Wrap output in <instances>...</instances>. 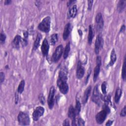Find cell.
Segmentation results:
<instances>
[{
	"label": "cell",
	"instance_id": "cell-1",
	"mask_svg": "<svg viewBox=\"0 0 126 126\" xmlns=\"http://www.w3.org/2000/svg\"><path fill=\"white\" fill-rule=\"evenodd\" d=\"M67 74L68 71L67 68L65 66L62 67L59 72V76L57 82L60 92L64 94H66L69 90L68 85L66 82Z\"/></svg>",
	"mask_w": 126,
	"mask_h": 126
},
{
	"label": "cell",
	"instance_id": "cell-2",
	"mask_svg": "<svg viewBox=\"0 0 126 126\" xmlns=\"http://www.w3.org/2000/svg\"><path fill=\"white\" fill-rule=\"evenodd\" d=\"M110 112V110L107 104H104L102 106V109L95 116L96 122L99 124L103 123Z\"/></svg>",
	"mask_w": 126,
	"mask_h": 126
},
{
	"label": "cell",
	"instance_id": "cell-3",
	"mask_svg": "<svg viewBox=\"0 0 126 126\" xmlns=\"http://www.w3.org/2000/svg\"><path fill=\"white\" fill-rule=\"evenodd\" d=\"M51 18L49 16L45 17L38 26V29L40 31L44 32H48L50 30Z\"/></svg>",
	"mask_w": 126,
	"mask_h": 126
},
{
	"label": "cell",
	"instance_id": "cell-4",
	"mask_svg": "<svg viewBox=\"0 0 126 126\" xmlns=\"http://www.w3.org/2000/svg\"><path fill=\"white\" fill-rule=\"evenodd\" d=\"M18 121L20 125L28 126L30 125V119L29 115L23 112H20L18 115Z\"/></svg>",
	"mask_w": 126,
	"mask_h": 126
},
{
	"label": "cell",
	"instance_id": "cell-5",
	"mask_svg": "<svg viewBox=\"0 0 126 126\" xmlns=\"http://www.w3.org/2000/svg\"><path fill=\"white\" fill-rule=\"evenodd\" d=\"M63 50L62 45H60L57 47L52 56V60L54 62H57L60 60L63 53Z\"/></svg>",
	"mask_w": 126,
	"mask_h": 126
},
{
	"label": "cell",
	"instance_id": "cell-6",
	"mask_svg": "<svg viewBox=\"0 0 126 126\" xmlns=\"http://www.w3.org/2000/svg\"><path fill=\"white\" fill-rule=\"evenodd\" d=\"M103 45V40L101 34H98L96 38L95 42L94 52L96 54H98L100 50L102 48Z\"/></svg>",
	"mask_w": 126,
	"mask_h": 126
},
{
	"label": "cell",
	"instance_id": "cell-7",
	"mask_svg": "<svg viewBox=\"0 0 126 126\" xmlns=\"http://www.w3.org/2000/svg\"><path fill=\"white\" fill-rule=\"evenodd\" d=\"M55 93V89L54 86H52L49 91V95L48 97V104L50 109H52L54 105V95Z\"/></svg>",
	"mask_w": 126,
	"mask_h": 126
},
{
	"label": "cell",
	"instance_id": "cell-8",
	"mask_svg": "<svg viewBox=\"0 0 126 126\" xmlns=\"http://www.w3.org/2000/svg\"><path fill=\"white\" fill-rule=\"evenodd\" d=\"M44 113V108L42 106L37 107L32 113V119L34 121H37Z\"/></svg>",
	"mask_w": 126,
	"mask_h": 126
},
{
	"label": "cell",
	"instance_id": "cell-9",
	"mask_svg": "<svg viewBox=\"0 0 126 126\" xmlns=\"http://www.w3.org/2000/svg\"><path fill=\"white\" fill-rule=\"evenodd\" d=\"M92 100L97 104H99L100 103L99 93L97 85H95L94 88L92 95Z\"/></svg>",
	"mask_w": 126,
	"mask_h": 126
},
{
	"label": "cell",
	"instance_id": "cell-10",
	"mask_svg": "<svg viewBox=\"0 0 126 126\" xmlns=\"http://www.w3.org/2000/svg\"><path fill=\"white\" fill-rule=\"evenodd\" d=\"M85 74V69L82 65V63L80 61H79L77 64V67L76 69V77L78 79H81Z\"/></svg>",
	"mask_w": 126,
	"mask_h": 126
},
{
	"label": "cell",
	"instance_id": "cell-11",
	"mask_svg": "<svg viewBox=\"0 0 126 126\" xmlns=\"http://www.w3.org/2000/svg\"><path fill=\"white\" fill-rule=\"evenodd\" d=\"M42 54L43 56H46L48 55L49 49V45L47 40L45 38L43 42L41 47Z\"/></svg>",
	"mask_w": 126,
	"mask_h": 126
},
{
	"label": "cell",
	"instance_id": "cell-12",
	"mask_svg": "<svg viewBox=\"0 0 126 126\" xmlns=\"http://www.w3.org/2000/svg\"><path fill=\"white\" fill-rule=\"evenodd\" d=\"M71 31V25L69 23H67L64 27L63 33V39L65 40L68 37Z\"/></svg>",
	"mask_w": 126,
	"mask_h": 126
},
{
	"label": "cell",
	"instance_id": "cell-13",
	"mask_svg": "<svg viewBox=\"0 0 126 126\" xmlns=\"http://www.w3.org/2000/svg\"><path fill=\"white\" fill-rule=\"evenodd\" d=\"M21 39L22 37L20 35L18 34L16 35L12 42V45L13 47L16 49H18L20 46V43H21Z\"/></svg>",
	"mask_w": 126,
	"mask_h": 126
},
{
	"label": "cell",
	"instance_id": "cell-14",
	"mask_svg": "<svg viewBox=\"0 0 126 126\" xmlns=\"http://www.w3.org/2000/svg\"><path fill=\"white\" fill-rule=\"evenodd\" d=\"M91 86H89L86 89L84 93V95L82 98V102L83 104H85L87 102L91 93Z\"/></svg>",
	"mask_w": 126,
	"mask_h": 126
},
{
	"label": "cell",
	"instance_id": "cell-15",
	"mask_svg": "<svg viewBox=\"0 0 126 126\" xmlns=\"http://www.w3.org/2000/svg\"><path fill=\"white\" fill-rule=\"evenodd\" d=\"M77 14V6L76 5H74L72 7L69 8L68 16L69 18H74L76 16Z\"/></svg>",
	"mask_w": 126,
	"mask_h": 126
},
{
	"label": "cell",
	"instance_id": "cell-16",
	"mask_svg": "<svg viewBox=\"0 0 126 126\" xmlns=\"http://www.w3.org/2000/svg\"><path fill=\"white\" fill-rule=\"evenodd\" d=\"M126 5V0H119L117 4L118 11L120 13L123 12L124 9L125 8Z\"/></svg>",
	"mask_w": 126,
	"mask_h": 126
},
{
	"label": "cell",
	"instance_id": "cell-17",
	"mask_svg": "<svg viewBox=\"0 0 126 126\" xmlns=\"http://www.w3.org/2000/svg\"><path fill=\"white\" fill-rule=\"evenodd\" d=\"M42 38V36L41 34L39 33H37V36L36 37L35 40L34 41V44H33V49L34 50H36L39 47V45H40V42L41 41Z\"/></svg>",
	"mask_w": 126,
	"mask_h": 126
},
{
	"label": "cell",
	"instance_id": "cell-18",
	"mask_svg": "<svg viewBox=\"0 0 126 126\" xmlns=\"http://www.w3.org/2000/svg\"><path fill=\"white\" fill-rule=\"evenodd\" d=\"M94 36V32L93 28L92 25H90L89 27V34H88V43L89 44H91L93 37Z\"/></svg>",
	"mask_w": 126,
	"mask_h": 126
},
{
	"label": "cell",
	"instance_id": "cell-19",
	"mask_svg": "<svg viewBox=\"0 0 126 126\" xmlns=\"http://www.w3.org/2000/svg\"><path fill=\"white\" fill-rule=\"evenodd\" d=\"M117 59V56H116V54L115 51L114 49H113L111 53V55H110V61L109 63V65L110 66H112L114 63H115Z\"/></svg>",
	"mask_w": 126,
	"mask_h": 126
},
{
	"label": "cell",
	"instance_id": "cell-20",
	"mask_svg": "<svg viewBox=\"0 0 126 126\" xmlns=\"http://www.w3.org/2000/svg\"><path fill=\"white\" fill-rule=\"evenodd\" d=\"M68 116L70 119H72V120L75 119V117L76 115L75 112L74 108L72 105H70L69 107L68 111Z\"/></svg>",
	"mask_w": 126,
	"mask_h": 126
},
{
	"label": "cell",
	"instance_id": "cell-21",
	"mask_svg": "<svg viewBox=\"0 0 126 126\" xmlns=\"http://www.w3.org/2000/svg\"><path fill=\"white\" fill-rule=\"evenodd\" d=\"M122 91L121 89H120V88H118L116 91L115 98H114L115 102L116 103H118L119 102L121 96L122 95Z\"/></svg>",
	"mask_w": 126,
	"mask_h": 126
},
{
	"label": "cell",
	"instance_id": "cell-22",
	"mask_svg": "<svg viewBox=\"0 0 126 126\" xmlns=\"http://www.w3.org/2000/svg\"><path fill=\"white\" fill-rule=\"evenodd\" d=\"M100 65L96 64V66L94 69V77H93V80L94 82H95L97 80V78L98 77V76L100 71Z\"/></svg>",
	"mask_w": 126,
	"mask_h": 126
},
{
	"label": "cell",
	"instance_id": "cell-23",
	"mask_svg": "<svg viewBox=\"0 0 126 126\" xmlns=\"http://www.w3.org/2000/svg\"><path fill=\"white\" fill-rule=\"evenodd\" d=\"M70 50V42H68L65 46L64 50V52H63V57L64 59H65L67 58V57L68 56L69 51Z\"/></svg>",
	"mask_w": 126,
	"mask_h": 126
},
{
	"label": "cell",
	"instance_id": "cell-24",
	"mask_svg": "<svg viewBox=\"0 0 126 126\" xmlns=\"http://www.w3.org/2000/svg\"><path fill=\"white\" fill-rule=\"evenodd\" d=\"M25 81L24 80H22V81H21V82H20L18 87V90L17 91L18 92V93L19 94H22L23 93V92L24 90V87H25Z\"/></svg>",
	"mask_w": 126,
	"mask_h": 126
},
{
	"label": "cell",
	"instance_id": "cell-25",
	"mask_svg": "<svg viewBox=\"0 0 126 126\" xmlns=\"http://www.w3.org/2000/svg\"><path fill=\"white\" fill-rule=\"evenodd\" d=\"M58 41V34L54 33L50 37V43L52 45H54Z\"/></svg>",
	"mask_w": 126,
	"mask_h": 126
},
{
	"label": "cell",
	"instance_id": "cell-26",
	"mask_svg": "<svg viewBox=\"0 0 126 126\" xmlns=\"http://www.w3.org/2000/svg\"><path fill=\"white\" fill-rule=\"evenodd\" d=\"M81 105L80 101L79 100H76V105L75 107L74 108L75 112L76 113V115H78L81 110Z\"/></svg>",
	"mask_w": 126,
	"mask_h": 126
},
{
	"label": "cell",
	"instance_id": "cell-27",
	"mask_svg": "<svg viewBox=\"0 0 126 126\" xmlns=\"http://www.w3.org/2000/svg\"><path fill=\"white\" fill-rule=\"evenodd\" d=\"M126 58L125 57L123 65V68H122V78H123V80H124V81L126 80Z\"/></svg>",
	"mask_w": 126,
	"mask_h": 126
},
{
	"label": "cell",
	"instance_id": "cell-28",
	"mask_svg": "<svg viewBox=\"0 0 126 126\" xmlns=\"http://www.w3.org/2000/svg\"><path fill=\"white\" fill-rule=\"evenodd\" d=\"M6 36L4 33H3L2 32H1L0 33V43L1 44H3L5 42V39H6Z\"/></svg>",
	"mask_w": 126,
	"mask_h": 126
},
{
	"label": "cell",
	"instance_id": "cell-29",
	"mask_svg": "<svg viewBox=\"0 0 126 126\" xmlns=\"http://www.w3.org/2000/svg\"><path fill=\"white\" fill-rule=\"evenodd\" d=\"M102 20H103L102 15H101V13L99 12L96 15V17H95V22H96V23H97L100 22Z\"/></svg>",
	"mask_w": 126,
	"mask_h": 126
},
{
	"label": "cell",
	"instance_id": "cell-30",
	"mask_svg": "<svg viewBox=\"0 0 126 126\" xmlns=\"http://www.w3.org/2000/svg\"><path fill=\"white\" fill-rule=\"evenodd\" d=\"M101 91L102 93L104 94H106V83L105 82H103L101 84Z\"/></svg>",
	"mask_w": 126,
	"mask_h": 126
},
{
	"label": "cell",
	"instance_id": "cell-31",
	"mask_svg": "<svg viewBox=\"0 0 126 126\" xmlns=\"http://www.w3.org/2000/svg\"><path fill=\"white\" fill-rule=\"evenodd\" d=\"M101 98L106 103H108L110 102V96L109 95H101Z\"/></svg>",
	"mask_w": 126,
	"mask_h": 126
},
{
	"label": "cell",
	"instance_id": "cell-32",
	"mask_svg": "<svg viewBox=\"0 0 126 126\" xmlns=\"http://www.w3.org/2000/svg\"><path fill=\"white\" fill-rule=\"evenodd\" d=\"M126 115V106H125L124 108L121 110L120 112V116L121 117H125Z\"/></svg>",
	"mask_w": 126,
	"mask_h": 126
},
{
	"label": "cell",
	"instance_id": "cell-33",
	"mask_svg": "<svg viewBox=\"0 0 126 126\" xmlns=\"http://www.w3.org/2000/svg\"><path fill=\"white\" fill-rule=\"evenodd\" d=\"M39 99L40 101V102L42 104H44L45 102V97L44 96V95L42 94H40L39 96Z\"/></svg>",
	"mask_w": 126,
	"mask_h": 126
},
{
	"label": "cell",
	"instance_id": "cell-34",
	"mask_svg": "<svg viewBox=\"0 0 126 126\" xmlns=\"http://www.w3.org/2000/svg\"><path fill=\"white\" fill-rule=\"evenodd\" d=\"M21 45L23 47H25L28 44V41H27V40L26 38H22V39H21Z\"/></svg>",
	"mask_w": 126,
	"mask_h": 126
},
{
	"label": "cell",
	"instance_id": "cell-35",
	"mask_svg": "<svg viewBox=\"0 0 126 126\" xmlns=\"http://www.w3.org/2000/svg\"><path fill=\"white\" fill-rule=\"evenodd\" d=\"M4 78H5V76H4V73L2 72H1L0 73V83H2L4 81Z\"/></svg>",
	"mask_w": 126,
	"mask_h": 126
},
{
	"label": "cell",
	"instance_id": "cell-36",
	"mask_svg": "<svg viewBox=\"0 0 126 126\" xmlns=\"http://www.w3.org/2000/svg\"><path fill=\"white\" fill-rule=\"evenodd\" d=\"M96 64L100 65L101 64V57L99 56H97L96 57Z\"/></svg>",
	"mask_w": 126,
	"mask_h": 126
},
{
	"label": "cell",
	"instance_id": "cell-37",
	"mask_svg": "<svg viewBox=\"0 0 126 126\" xmlns=\"http://www.w3.org/2000/svg\"><path fill=\"white\" fill-rule=\"evenodd\" d=\"M93 0H88V9L91 10L92 7L93 5Z\"/></svg>",
	"mask_w": 126,
	"mask_h": 126
},
{
	"label": "cell",
	"instance_id": "cell-38",
	"mask_svg": "<svg viewBox=\"0 0 126 126\" xmlns=\"http://www.w3.org/2000/svg\"><path fill=\"white\" fill-rule=\"evenodd\" d=\"M63 126H70V124H69V120H68L67 119L64 120V121L63 122Z\"/></svg>",
	"mask_w": 126,
	"mask_h": 126
},
{
	"label": "cell",
	"instance_id": "cell-39",
	"mask_svg": "<svg viewBox=\"0 0 126 126\" xmlns=\"http://www.w3.org/2000/svg\"><path fill=\"white\" fill-rule=\"evenodd\" d=\"M18 92L17 91V92H16L15 93V104H17L18 101Z\"/></svg>",
	"mask_w": 126,
	"mask_h": 126
},
{
	"label": "cell",
	"instance_id": "cell-40",
	"mask_svg": "<svg viewBox=\"0 0 126 126\" xmlns=\"http://www.w3.org/2000/svg\"><path fill=\"white\" fill-rule=\"evenodd\" d=\"M23 35L25 38L27 39L28 37V32L27 31H24L23 32Z\"/></svg>",
	"mask_w": 126,
	"mask_h": 126
},
{
	"label": "cell",
	"instance_id": "cell-41",
	"mask_svg": "<svg viewBox=\"0 0 126 126\" xmlns=\"http://www.w3.org/2000/svg\"><path fill=\"white\" fill-rule=\"evenodd\" d=\"M112 123H113V121H111V120H108V121L107 122V123H106L105 125H106V126H111V125L112 124Z\"/></svg>",
	"mask_w": 126,
	"mask_h": 126
},
{
	"label": "cell",
	"instance_id": "cell-42",
	"mask_svg": "<svg viewBox=\"0 0 126 126\" xmlns=\"http://www.w3.org/2000/svg\"><path fill=\"white\" fill-rule=\"evenodd\" d=\"M125 25H123V26L121 27V29H120V32H124L125 31Z\"/></svg>",
	"mask_w": 126,
	"mask_h": 126
},
{
	"label": "cell",
	"instance_id": "cell-43",
	"mask_svg": "<svg viewBox=\"0 0 126 126\" xmlns=\"http://www.w3.org/2000/svg\"><path fill=\"white\" fill-rule=\"evenodd\" d=\"M11 2V1L10 0H6L4 1V4L5 5H7V4H9Z\"/></svg>",
	"mask_w": 126,
	"mask_h": 126
},
{
	"label": "cell",
	"instance_id": "cell-44",
	"mask_svg": "<svg viewBox=\"0 0 126 126\" xmlns=\"http://www.w3.org/2000/svg\"><path fill=\"white\" fill-rule=\"evenodd\" d=\"M75 2L74 0H69V1L67 2V5L68 6H70V5H71L72 3L73 2Z\"/></svg>",
	"mask_w": 126,
	"mask_h": 126
}]
</instances>
